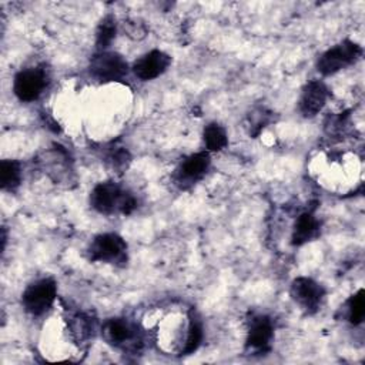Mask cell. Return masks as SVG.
Listing matches in <instances>:
<instances>
[{
  "label": "cell",
  "mask_w": 365,
  "mask_h": 365,
  "mask_svg": "<svg viewBox=\"0 0 365 365\" xmlns=\"http://www.w3.org/2000/svg\"><path fill=\"white\" fill-rule=\"evenodd\" d=\"M48 86V74L41 67H29L20 70L13 80L14 96L24 103L37 100Z\"/></svg>",
  "instance_id": "cell-7"
},
{
  "label": "cell",
  "mask_w": 365,
  "mask_h": 365,
  "mask_svg": "<svg viewBox=\"0 0 365 365\" xmlns=\"http://www.w3.org/2000/svg\"><path fill=\"white\" fill-rule=\"evenodd\" d=\"M272 113L264 107L254 108L248 117H247V124H248V134L251 137H257L271 121H272Z\"/></svg>",
  "instance_id": "cell-20"
},
{
  "label": "cell",
  "mask_w": 365,
  "mask_h": 365,
  "mask_svg": "<svg viewBox=\"0 0 365 365\" xmlns=\"http://www.w3.org/2000/svg\"><path fill=\"white\" fill-rule=\"evenodd\" d=\"M202 336H204L202 322H201L200 317L197 315V312L194 309H191L190 314H188L187 338H185V342H184L182 352L185 355H190V354L195 352L200 348L201 342H202Z\"/></svg>",
  "instance_id": "cell-15"
},
{
  "label": "cell",
  "mask_w": 365,
  "mask_h": 365,
  "mask_svg": "<svg viewBox=\"0 0 365 365\" xmlns=\"http://www.w3.org/2000/svg\"><path fill=\"white\" fill-rule=\"evenodd\" d=\"M86 254L93 262H104L115 267H123L128 261L127 242L115 232L96 235L88 244Z\"/></svg>",
  "instance_id": "cell-2"
},
{
  "label": "cell",
  "mask_w": 365,
  "mask_h": 365,
  "mask_svg": "<svg viewBox=\"0 0 365 365\" xmlns=\"http://www.w3.org/2000/svg\"><path fill=\"white\" fill-rule=\"evenodd\" d=\"M90 205L103 215H128L137 208V198L120 184L104 181L91 190Z\"/></svg>",
  "instance_id": "cell-1"
},
{
  "label": "cell",
  "mask_w": 365,
  "mask_h": 365,
  "mask_svg": "<svg viewBox=\"0 0 365 365\" xmlns=\"http://www.w3.org/2000/svg\"><path fill=\"white\" fill-rule=\"evenodd\" d=\"M40 164L44 173L57 184V182H68L71 178V161L68 153L60 147H54L46 151L40 157Z\"/></svg>",
  "instance_id": "cell-11"
},
{
  "label": "cell",
  "mask_w": 365,
  "mask_h": 365,
  "mask_svg": "<svg viewBox=\"0 0 365 365\" xmlns=\"http://www.w3.org/2000/svg\"><path fill=\"white\" fill-rule=\"evenodd\" d=\"M274 338V325L272 321L265 315L254 317L250 321V327L247 331L245 346L252 352H265L272 342Z\"/></svg>",
  "instance_id": "cell-13"
},
{
  "label": "cell",
  "mask_w": 365,
  "mask_h": 365,
  "mask_svg": "<svg viewBox=\"0 0 365 365\" xmlns=\"http://www.w3.org/2000/svg\"><path fill=\"white\" fill-rule=\"evenodd\" d=\"M361 56L362 47L358 43L352 40H344L319 56L317 61V70L322 76H332L356 63Z\"/></svg>",
  "instance_id": "cell-4"
},
{
  "label": "cell",
  "mask_w": 365,
  "mask_h": 365,
  "mask_svg": "<svg viewBox=\"0 0 365 365\" xmlns=\"http://www.w3.org/2000/svg\"><path fill=\"white\" fill-rule=\"evenodd\" d=\"M319 227L321 224L318 218L311 211H305L299 214L295 220L292 234H291L292 245H304L315 240L319 235Z\"/></svg>",
  "instance_id": "cell-14"
},
{
  "label": "cell",
  "mask_w": 365,
  "mask_h": 365,
  "mask_svg": "<svg viewBox=\"0 0 365 365\" xmlns=\"http://www.w3.org/2000/svg\"><path fill=\"white\" fill-rule=\"evenodd\" d=\"M117 34V21L113 14H107L101 19L96 30V46L98 51H104L114 41Z\"/></svg>",
  "instance_id": "cell-16"
},
{
  "label": "cell",
  "mask_w": 365,
  "mask_h": 365,
  "mask_svg": "<svg viewBox=\"0 0 365 365\" xmlns=\"http://www.w3.org/2000/svg\"><path fill=\"white\" fill-rule=\"evenodd\" d=\"M57 297V284L53 278H38L29 284L21 294V305L31 315L47 312Z\"/></svg>",
  "instance_id": "cell-5"
},
{
  "label": "cell",
  "mask_w": 365,
  "mask_h": 365,
  "mask_svg": "<svg viewBox=\"0 0 365 365\" xmlns=\"http://www.w3.org/2000/svg\"><path fill=\"white\" fill-rule=\"evenodd\" d=\"M202 140L208 151H221L228 144L227 131L218 123H210L204 127Z\"/></svg>",
  "instance_id": "cell-18"
},
{
  "label": "cell",
  "mask_w": 365,
  "mask_h": 365,
  "mask_svg": "<svg viewBox=\"0 0 365 365\" xmlns=\"http://www.w3.org/2000/svg\"><path fill=\"white\" fill-rule=\"evenodd\" d=\"M123 29L125 31V34L134 40H141L147 36L148 33V29L145 26L144 21L138 20V19H130V20H125L123 23Z\"/></svg>",
  "instance_id": "cell-22"
},
{
  "label": "cell",
  "mask_w": 365,
  "mask_h": 365,
  "mask_svg": "<svg viewBox=\"0 0 365 365\" xmlns=\"http://www.w3.org/2000/svg\"><path fill=\"white\" fill-rule=\"evenodd\" d=\"M90 76L101 83L123 80L128 73V63L115 51H98L90 60Z\"/></svg>",
  "instance_id": "cell-6"
},
{
  "label": "cell",
  "mask_w": 365,
  "mask_h": 365,
  "mask_svg": "<svg viewBox=\"0 0 365 365\" xmlns=\"http://www.w3.org/2000/svg\"><path fill=\"white\" fill-rule=\"evenodd\" d=\"M103 339L123 351H137L143 345L141 331L127 318H110L101 327Z\"/></svg>",
  "instance_id": "cell-3"
},
{
  "label": "cell",
  "mask_w": 365,
  "mask_h": 365,
  "mask_svg": "<svg viewBox=\"0 0 365 365\" xmlns=\"http://www.w3.org/2000/svg\"><path fill=\"white\" fill-rule=\"evenodd\" d=\"M210 165H211V158L208 151H200V153L191 154L187 158H184L181 164L177 167L175 175H174L175 182L181 188L192 185L205 175Z\"/></svg>",
  "instance_id": "cell-9"
},
{
  "label": "cell",
  "mask_w": 365,
  "mask_h": 365,
  "mask_svg": "<svg viewBox=\"0 0 365 365\" xmlns=\"http://www.w3.org/2000/svg\"><path fill=\"white\" fill-rule=\"evenodd\" d=\"M365 317V292L358 289L345 302V318L351 325H359Z\"/></svg>",
  "instance_id": "cell-19"
},
{
  "label": "cell",
  "mask_w": 365,
  "mask_h": 365,
  "mask_svg": "<svg viewBox=\"0 0 365 365\" xmlns=\"http://www.w3.org/2000/svg\"><path fill=\"white\" fill-rule=\"evenodd\" d=\"M171 64V57L163 50H151L133 63V73L143 81L154 80L163 76Z\"/></svg>",
  "instance_id": "cell-10"
},
{
  "label": "cell",
  "mask_w": 365,
  "mask_h": 365,
  "mask_svg": "<svg viewBox=\"0 0 365 365\" xmlns=\"http://www.w3.org/2000/svg\"><path fill=\"white\" fill-rule=\"evenodd\" d=\"M291 298L308 314L317 312L325 298L324 287L312 278L298 277L289 287Z\"/></svg>",
  "instance_id": "cell-8"
},
{
  "label": "cell",
  "mask_w": 365,
  "mask_h": 365,
  "mask_svg": "<svg viewBox=\"0 0 365 365\" xmlns=\"http://www.w3.org/2000/svg\"><path fill=\"white\" fill-rule=\"evenodd\" d=\"M21 165L16 160H3L0 164V185L4 191H13L20 185Z\"/></svg>",
  "instance_id": "cell-17"
},
{
  "label": "cell",
  "mask_w": 365,
  "mask_h": 365,
  "mask_svg": "<svg viewBox=\"0 0 365 365\" xmlns=\"http://www.w3.org/2000/svg\"><path fill=\"white\" fill-rule=\"evenodd\" d=\"M70 329L78 341H84L93 334L94 327L90 317L83 312H77L70 317Z\"/></svg>",
  "instance_id": "cell-21"
},
{
  "label": "cell",
  "mask_w": 365,
  "mask_h": 365,
  "mask_svg": "<svg viewBox=\"0 0 365 365\" xmlns=\"http://www.w3.org/2000/svg\"><path fill=\"white\" fill-rule=\"evenodd\" d=\"M328 100V88L321 80H311L308 81L299 96L298 100V108L299 113L309 118L317 115L324 106L327 104Z\"/></svg>",
  "instance_id": "cell-12"
}]
</instances>
